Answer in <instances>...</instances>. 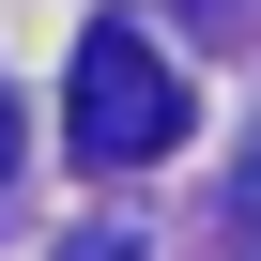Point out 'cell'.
Listing matches in <instances>:
<instances>
[{
	"label": "cell",
	"mask_w": 261,
	"mask_h": 261,
	"mask_svg": "<svg viewBox=\"0 0 261 261\" xmlns=\"http://www.w3.org/2000/svg\"><path fill=\"white\" fill-rule=\"evenodd\" d=\"M62 139H77L92 169H154V154H185V77L108 16V31L77 46V77H62Z\"/></svg>",
	"instance_id": "6da1fadb"
},
{
	"label": "cell",
	"mask_w": 261,
	"mask_h": 261,
	"mask_svg": "<svg viewBox=\"0 0 261 261\" xmlns=\"http://www.w3.org/2000/svg\"><path fill=\"white\" fill-rule=\"evenodd\" d=\"M62 261H154V246H139V230H77Z\"/></svg>",
	"instance_id": "7a4b0ae2"
},
{
	"label": "cell",
	"mask_w": 261,
	"mask_h": 261,
	"mask_svg": "<svg viewBox=\"0 0 261 261\" xmlns=\"http://www.w3.org/2000/svg\"><path fill=\"white\" fill-rule=\"evenodd\" d=\"M0 154H16V108H0Z\"/></svg>",
	"instance_id": "3957f363"
}]
</instances>
